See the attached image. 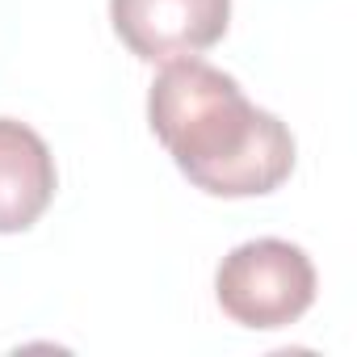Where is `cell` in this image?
<instances>
[{"label":"cell","instance_id":"277c9868","mask_svg":"<svg viewBox=\"0 0 357 357\" xmlns=\"http://www.w3.org/2000/svg\"><path fill=\"white\" fill-rule=\"evenodd\" d=\"M55 155L38 130L0 118V236L34 227L55 198Z\"/></svg>","mask_w":357,"mask_h":357},{"label":"cell","instance_id":"7a4b0ae2","mask_svg":"<svg viewBox=\"0 0 357 357\" xmlns=\"http://www.w3.org/2000/svg\"><path fill=\"white\" fill-rule=\"evenodd\" d=\"M215 298L240 328H290L315 303V265L290 240H248L223 257Z\"/></svg>","mask_w":357,"mask_h":357},{"label":"cell","instance_id":"3957f363","mask_svg":"<svg viewBox=\"0 0 357 357\" xmlns=\"http://www.w3.org/2000/svg\"><path fill=\"white\" fill-rule=\"evenodd\" d=\"M114 34L143 63L211 51L231 22V0H109Z\"/></svg>","mask_w":357,"mask_h":357},{"label":"cell","instance_id":"6da1fadb","mask_svg":"<svg viewBox=\"0 0 357 357\" xmlns=\"http://www.w3.org/2000/svg\"><path fill=\"white\" fill-rule=\"evenodd\" d=\"M147 122L172 164L202 194L261 198L294 172L290 126L252 105L236 76L185 55L168 59L147 93Z\"/></svg>","mask_w":357,"mask_h":357}]
</instances>
